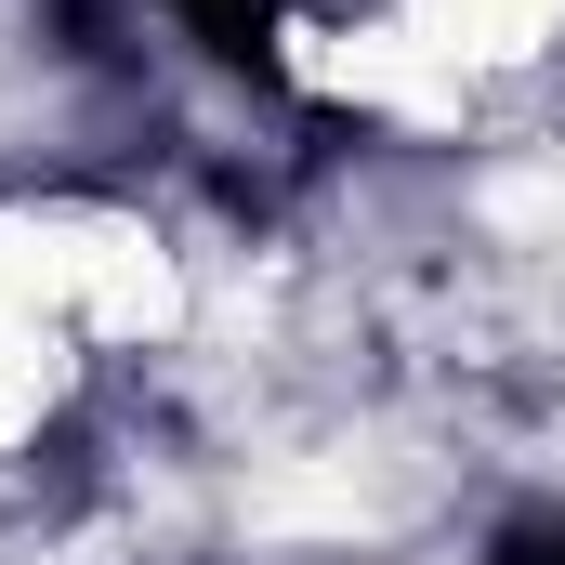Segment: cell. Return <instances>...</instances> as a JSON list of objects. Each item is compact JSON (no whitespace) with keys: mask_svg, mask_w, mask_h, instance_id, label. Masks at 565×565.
<instances>
[{"mask_svg":"<svg viewBox=\"0 0 565 565\" xmlns=\"http://www.w3.org/2000/svg\"><path fill=\"white\" fill-rule=\"evenodd\" d=\"M171 13H184V40H198V53H211V66H237V79H277L289 53V0H171Z\"/></svg>","mask_w":565,"mask_h":565,"instance_id":"cell-1","label":"cell"},{"mask_svg":"<svg viewBox=\"0 0 565 565\" xmlns=\"http://www.w3.org/2000/svg\"><path fill=\"white\" fill-rule=\"evenodd\" d=\"M487 565H565V513H513V526L487 540Z\"/></svg>","mask_w":565,"mask_h":565,"instance_id":"cell-2","label":"cell"}]
</instances>
